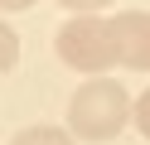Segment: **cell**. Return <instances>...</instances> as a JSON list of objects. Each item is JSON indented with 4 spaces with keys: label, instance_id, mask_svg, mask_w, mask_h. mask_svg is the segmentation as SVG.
Instances as JSON below:
<instances>
[{
    "label": "cell",
    "instance_id": "6da1fadb",
    "mask_svg": "<svg viewBox=\"0 0 150 145\" xmlns=\"http://www.w3.org/2000/svg\"><path fill=\"white\" fill-rule=\"evenodd\" d=\"M136 121V102L116 77H87L68 102V126L78 140H111Z\"/></svg>",
    "mask_w": 150,
    "mask_h": 145
},
{
    "label": "cell",
    "instance_id": "7a4b0ae2",
    "mask_svg": "<svg viewBox=\"0 0 150 145\" xmlns=\"http://www.w3.org/2000/svg\"><path fill=\"white\" fill-rule=\"evenodd\" d=\"M53 44H58V58L68 68L92 73V77L116 63V29H111V19H102V15H73L68 24L53 34Z\"/></svg>",
    "mask_w": 150,
    "mask_h": 145
},
{
    "label": "cell",
    "instance_id": "3957f363",
    "mask_svg": "<svg viewBox=\"0 0 150 145\" xmlns=\"http://www.w3.org/2000/svg\"><path fill=\"white\" fill-rule=\"evenodd\" d=\"M111 29H116V63L150 73V15L145 10H121L111 19Z\"/></svg>",
    "mask_w": 150,
    "mask_h": 145
},
{
    "label": "cell",
    "instance_id": "277c9868",
    "mask_svg": "<svg viewBox=\"0 0 150 145\" xmlns=\"http://www.w3.org/2000/svg\"><path fill=\"white\" fill-rule=\"evenodd\" d=\"M10 145H73V135L58 131V126H24V131L10 135Z\"/></svg>",
    "mask_w": 150,
    "mask_h": 145
},
{
    "label": "cell",
    "instance_id": "5b68a950",
    "mask_svg": "<svg viewBox=\"0 0 150 145\" xmlns=\"http://www.w3.org/2000/svg\"><path fill=\"white\" fill-rule=\"evenodd\" d=\"M15 63H20V34L0 24V68H15Z\"/></svg>",
    "mask_w": 150,
    "mask_h": 145
},
{
    "label": "cell",
    "instance_id": "8992f818",
    "mask_svg": "<svg viewBox=\"0 0 150 145\" xmlns=\"http://www.w3.org/2000/svg\"><path fill=\"white\" fill-rule=\"evenodd\" d=\"M136 131H140V135L150 140V87H145V92L136 97Z\"/></svg>",
    "mask_w": 150,
    "mask_h": 145
},
{
    "label": "cell",
    "instance_id": "52a82bcc",
    "mask_svg": "<svg viewBox=\"0 0 150 145\" xmlns=\"http://www.w3.org/2000/svg\"><path fill=\"white\" fill-rule=\"evenodd\" d=\"M63 10H73V15H97V10H107L111 0H58Z\"/></svg>",
    "mask_w": 150,
    "mask_h": 145
},
{
    "label": "cell",
    "instance_id": "ba28073f",
    "mask_svg": "<svg viewBox=\"0 0 150 145\" xmlns=\"http://www.w3.org/2000/svg\"><path fill=\"white\" fill-rule=\"evenodd\" d=\"M34 0H0V10H29Z\"/></svg>",
    "mask_w": 150,
    "mask_h": 145
}]
</instances>
